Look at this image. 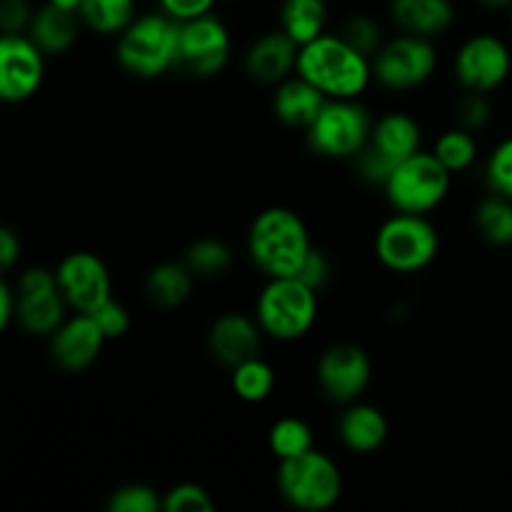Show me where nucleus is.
Listing matches in <instances>:
<instances>
[{
    "label": "nucleus",
    "mask_w": 512,
    "mask_h": 512,
    "mask_svg": "<svg viewBox=\"0 0 512 512\" xmlns=\"http://www.w3.org/2000/svg\"><path fill=\"white\" fill-rule=\"evenodd\" d=\"M298 75L315 85L325 98H358L373 78V63L358 53L340 35L323 33L313 43L303 45L298 55Z\"/></svg>",
    "instance_id": "nucleus-1"
},
{
    "label": "nucleus",
    "mask_w": 512,
    "mask_h": 512,
    "mask_svg": "<svg viewBox=\"0 0 512 512\" xmlns=\"http://www.w3.org/2000/svg\"><path fill=\"white\" fill-rule=\"evenodd\" d=\"M313 250L303 218L288 208H268L253 220L248 255L268 278H293Z\"/></svg>",
    "instance_id": "nucleus-2"
},
{
    "label": "nucleus",
    "mask_w": 512,
    "mask_h": 512,
    "mask_svg": "<svg viewBox=\"0 0 512 512\" xmlns=\"http://www.w3.org/2000/svg\"><path fill=\"white\" fill-rule=\"evenodd\" d=\"M180 23L168 13H150L135 18L120 33L118 63L135 78L153 80L178 68Z\"/></svg>",
    "instance_id": "nucleus-3"
},
{
    "label": "nucleus",
    "mask_w": 512,
    "mask_h": 512,
    "mask_svg": "<svg viewBox=\"0 0 512 512\" xmlns=\"http://www.w3.org/2000/svg\"><path fill=\"white\" fill-rule=\"evenodd\" d=\"M260 328L275 340H298L318 318V293L305 285L298 275L293 278H268L255 308Z\"/></svg>",
    "instance_id": "nucleus-4"
},
{
    "label": "nucleus",
    "mask_w": 512,
    "mask_h": 512,
    "mask_svg": "<svg viewBox=\"0 0 512 512\" xmlns=\"http://www.w3.org/2000/svg\"><path fill=\"white\" fill-rule=\"evenodd\" d=\"M278 490L295 510L323 512L340 500L343 475L333 458L313 448L298 458L280 460Z\"/></svg>",
    "instance_id": "nucleus-5"
},
{
    "label": "nucleus",
    "mask_w": 512,
    "mask_h": 512,
    "mask_svg": "<svg viewBox=\"0 0 512 512\" xmlns=\"http://www.w3.org/2000/svg\"><path fill=\"white\" fill-rule=\"evenodd\" d=\"M438 230L425 215L398 213L380 225L375 255L393 273H418L438 255Z\"/></svg>",
    "instance_id": "nucleus-6"
},
{
    "label": "nucleus",
    "mask_w": 512,
    "mask_h": 512,
    "mask_svg": "<svg viewBox=\"0 0 512 512\" xmlns=\"http://www.w3.org/2000/svg\"><path fill=\"white\" fill-rule=\"evenodd\" d=\"M450 170L435 153H415L393 170L383 185L390 205L398 213L425 215L438 208L450 190Z\"/></svg>",
    "instance_id": "nucleus-7"
},
{
    "label": "nucleus",
    "mask_w": 512,
    "mask_h": 512,
    "mask_svg": "<svg viewBox=\"0 0 512 512\" xmlns=\"http://www.w3.org/2000/svg\"><path fill=\"white\" fill-rule=\"evenodd\" d=\"M373 125L358 98L328 100L308 128V145L323 158H358L368 145Z\"/></svg>",
    "instance_id": "nucleus-8"
},
{
    "label": "nucleus",
    "mask_w": 512,
    "mask_h": 512,
    "mask_svg": "<svg viewBox=\"0 0 512 512\" xmlns=\"http://www.w3.org/2000/svg\"><path fill=\"white\" fill-rule=\"evenodd\" d=\"M420 125L405 113H388L373 125L368 145L358 153L360 178L373 185H385L393 170L410 155L420 153Z\"/></svg>",
    "instance_id": "nucleus-9"
},
{
    "label": "nucleus",
    "mask_w": 512,
    "mask_h": 512,
    "mask_svg": "<svg viewBox=\"0 0 512 512\" xmlns=\"http://www.w3.org/2000/svg\"><path fill=\"white\" fill-rule=\"evenodd\" d=\"M438 65V53L430 38L403 33L383 43L373 55V75L383 88L410 90L423 85Z\"/></svg>",
    "instance_id": "nucleus-10"
},
{
    "label": "nucleus",
    "mask_w": 512,
    "mask_h": 512,
    "mask_svg": "<svg viewBox=\"0 0 512 512\" xmlns=\"http://www.w3.org/2000/svg\"><path fill=\"white\" fill-rule=\"evenodd\" d=\"M18 313L15 320L28 335H53L65 323V303L58 275L45 268H28L15 283Z\"/></svg>",
    "instance_id": "nucleus-11"
},
{
    "label": "nucleus",
    "mask_w": 512,
    "mask_h": 512,
    "mask_svg": "<svg viewBox=\"0 0 512 512\" xmlns=\"http://www.w3.org/2000/svg\"><path fill=\"white\" fill-rule=\"evenodd\" d=\"M230 58V33L213 13L180 23L178 68L193 78H213Z\"/></svg>",
    "instance_id": "nucleus-12"
},
{
    "label": "nucleus",
    "mask_w": 512,
    "mask_h": 512,
    "mask_svg": "<svg viewBox=\"0 0 512 512\" xmlns=\"http://www.w3.org/2000/svg\"><path fill=\"white\" fill-rule=\"evenodd\" d=\"M45 75V53L30 35L5 33L0 38V98L23 103L38 93Z\"/></svg>",
    "instance_id": "nucleus-13"
},
{
    "label": "nucleus",
    "mask_w": 512,
    "mask_h": 512,
    "mask_svg": "<svg viewBox=\"0 0 512 512\" xmlns=\"http://www.w3.org/2000/svg\"><path fill=\"white\" fill-rule=\"evenodd\" d=\"M60 293L75 313H95L113 298L108 265L93 253H70L55 268Z\"/></svg>",
    "instance_id": "nucleus-14"
},
{
    "label": "nucleus",
    "mask_w": 512,
    "mask_h": 512,
    "mask_svg": "<svg viewBox=\"0 0 512 512\" xmlns=\"http://www.w3.org/2000/svg\"><path fill=\"white\" fill-rule=\"evenodd\" d=\"M318 383L323 388L325 398L333 403L350 405L365 393L373 375L368 353L353 343L330 345L318 360Z\"/></svg>",
    "instance_id": "nucleus-15"
},
{
    "label": "nucleus",
    "mask_w": 512,
    "mask_h": 512,
    "mask_svg": "<svg viewBox=\"0 0 512 512\" xmlns=\"http://www.w3.org/2000/svg\"><path fill=\"white\" fill-rule=\"evenodd\" d=\"M512 58L508 45L495 35H473L455 55V75L465 90L490 93L508 80Z\"/></svg>",
    "instance_id": "nucleus-16"
},
{
    "label": "nucleus",
    "mask_w": 512,
    "mask_h": 512,
    "mask_svg": "<svg viewBox=\"0 0 512 512\" xmlns=\"http://www.w3.org/2000/svg\"><path fill=\"white\" fill-rule=\"evenodd\" d=\"M105 333L90 313H75L50 335V355L58 368L80 373L98 360L105 345Z\"/></svg>",
    "instance_id": "nucleus-17"
},
{
    "label": "nucleus",
    "mask_w": 512,
    "mask_h": 512,
    "mask_svg": "<svg viewBox=\"0 0 512 512\" xmlns=\"http://www.w3.org/2000/svg\"><path fill=\"white\" fill-rule=\"evenodd\" d=\"M260 323L245 318L240 313L220 315L208 333V348L213 358L225 368H238L245 360L260 358L263 348V335H260Z\"/></svg>",
    "instance_id": "nucleus-18"
},
{
    "label": "nucleus",
    "mask_w": 512,
    "mask_h": 512,
    "mask_svg": "<svg viewBox=\"0 0 512 512\" xmlns=\"http://www.w3.org/2000/svg\"><path fill=\"white\" fill-rule=\"evenodd\" d=\"M298 55L300 45L285 30H275L250 45L245 55V70L255 83L280 85L290 78L293 70H298Z\"/></svg>",
    "instance_id": "nucleus-19"
},
{
    "label": "nucleus",
    "mask_w": 512,
    "mask_h": 512,
    "mask_svg": "<svg viewBox=\"0 0 512 512\" xmlns=\"http://www.w3.org/2000/svg\"><path fill=\"white\" fill-rule=\"evenodd\" d=\"M328 100L330 98H325L310 80L298 75V78H288L278 85L273 95V113L290 128L308 130Z\"/></svg>",
    "instance_id": "nucleus-20"
},
{
    "label": "nucleus",
    "mask_w": 512,
    "mask_h": 512,
    "mask_svg": "<svg viewBox=\"0 0 512 512\" xmlns=\"http://www.w3.org/2000/svg\"><path fill=\"white\" fill-rule=\"evenodd\" d=\"M338 435L353 453H375L388 438V420L375 405L350 403V408L340 415Z\"/></svg>",
    "instance_id": "nucleus-21"
},
{
    "label": "nucleus",
    "mask_w": 512,
    "mask_h": 512,
    "mask_svg": "<svg viewBox=\"0 0 512 512\" xmlns=\"http://www.w3.org/2000/svg\"><path fill=\"white\" fill-rule=\"evenodd\" d=\"M393 20L403 33L435 38L453 25L455 8L450 0H393Z\"/></svg>",
    "instance_id": "nucleus-22"
},
{
    "label": "nucleus",
    "mask_w": 512,
    "mask_h": 512,
    "mask_svg": "<svg viewBox=\"0 0 512 512\" xmlns=\"http://www.w3.org/2000/svg\"><path fill=\"white\" fill-rule=\"evenodd\" d=\"M80 23L83 20H80L75 10H65L53 3H45L43 8L35 10L28 35L45 55H58L65 53L75 43Z\"/></svg>",
    "instance_id": "nucleus-23"
},
{
    "label": "nucleus",
    "mask_w": 512,
    "mask_h": 512,
    "mask_svg": "<svg viewBox=\"0 0 512 512\" xmlns=\"http://www.w3.org/2000/svg\"><path fill=\"white\" fill-rule=\"evenodd\" d=\"M193 293V273L185 263H160L145 278V295L155 308H178Z\"/></svg>",
    "instance_id": "nucleus-24"
},
{
    "label": "nucleus",
    "mask_w": 512,
    "mask_h": 512,
    "mask_svg": "<svg viewBox=\"0 0 512 512\" xmlns=\"http://www.w3.org/2000/svg\"><path fill=\"white\" fill-rule=\"evenodd\" d=\"M325 23H328L325 0H283L280 5V30H285L300 48L320 38L325 33Z\"/></svg>",
    "instance_id": "nucleus-25"
},
{
    "label": "nucleus",
    "mask_w": 512,
    "mask_h": 512,
    "mask_svg": "<svg viewBox=\"0 0 512 512\" xmlns=\"http://www.w3.org/2000/svg\"><path fill=\"white\" fill-rule=\"evenodd\" d=\"M78 15L93 33L120 35L135 20V0H83Z\"/></svg>",
    "instance_id": "nucleus-26"
},
{
    "label": "nucleus",
    "mask_w": 512,
    "mask_h": 512,
    "mask_svg": "<svg viewBox=\"0 0 512 512\" xmlns=\"http://www.w3.org/2000/svg\"><path fill=\"white\" fill-rule=\"evenodd\" d=\"M235 395L245 403H263L270 398L275 388V370L263 358H253L233 368L230 375Z\"/></svg>",
    "instance_id": "nucleus-27"
},
{
    "label": "nucleus",
    "mask_w": 512,
    "mask_h": 512,
    "mask_svg": "<svg viewBox=\"0 0 512 512\" xmlns=\"http://www.w3.org/2000/svg\"><path fill=\"white\" fill-rule=\"evenodd\" d=\"M480 235L493 245L512 243V200L505 195H488L475 210Z\"/></svg>",
    "instance_id": "nucleus-28"
},
{
    "label": "nucleus",
    "mask_w": 512,
    "mask_h": 512,
    "mask_svg": "<svg viewBox=\"0 0 512 512\" xmlns=\"http://www.w3.org/2000/svg\"><path fill=\"white\" fill-rule=\"evenodd\" d=\"M185 265L190 268V273L198 275V278L203 280L220 278V275L228 273L230 265H233V250H230L223 240H195L188 248V253H185Z\"/></svg>",
    "instance_id": "nucleus-29"
},
{
    "label": "nucleus",
    "mask_w": 512,
    "mask_h": 512,
    "mask_svg": "<svg viewBox=\"0 0 512 512\" xmlns=\"http://www.w3.org/2000/svg\"><path fill=\"white\" fill-rule=\"evenodd\" d=\"M270 453L278 460L298 458V455L313 450V430L300 418H283L270 428L268 435Z\"/></svg>",
    "instance_id": "nucleus-30"
},
{
    "label": "nucleus",
    "mask_w": 512,
    "mask_h": 512,
    "mask_svg": "<svg viewBox=\"0 0 512 512\" xmlns=\"http://www.w3.org/2000/svg\"><path fill=\"white\" fill-rule=\"evenodd\" d=\"M433 153L438 155V160L450 170V173L468 170L470 165L475 163V158H478V143H475L473 138V130H448V133H443L435 140Z\"/></svg>",
    "instance_id": "nucleus-31"
},
{
    "label": "nucleus",
    "mask_w": 512,
    "mask_h": 512,
    "mask_svg": "<svg viewBox=\"0 0 512 512\" xmlns=\"http://www.w3.org/2000/svg\"><path fill=\"white\" fill-rule=\"evenodd\" d=\"M160 508H163L160 495L143 483L123 485L108 498L110 512H158Z\"/></svg>",
    "instance_id": "nucleus-32"
},
{
    "label": "nucleus",
    "mask_w": 512,
    "mask_h": 512,
    "mask_svg": "<svg viewBox=\"0 0 512 512\" xmlns=\"http://www.w3.org/2000/svg\"><path fill=\"white\" fill-rule=\"evenodd\" d=\"M340 38L348 45H353L358 53L373 58L380 48H383V33H380L378 23L368 15H350L343 23V30H340Z\"/></svg>",
    "instance_id": "nucleus-33"
},
{
    "label": "nucleus",
    "mask_w": 512,
    "mask_h": 512,
    "mask_svg": "<svg viewBox=\"0 0 512 512\" xmlns=\"http://www.w3.org/2000/svg\"><path fill=\"white\" fill-rule=\"evenodd\" d=\"M165 512H213L215 503L205 488L195 483H180L163 498Z\"/></svg>",
    "instance_id": "nucleus-34"
},
{
    "label": "nucleus",
    "mask_w": 512,
    "mask_h": 512,
    "mask_svg": "<svg viewBox=\"0 0 512 512\" xmlns=\"http://www.w3.org/2000/svg\"><path fill=\"white\" fill-rule=\"evenodd\" d=\"M485 178L493 193L505 195L512 200V138L503 140L498 148L490 153L485 165Z\"/></svg>",
    "instance_id": "nucleus-35"
},
{
    "label": "nucleus",
    "mask_w": 512,
    "mask_h": 512,
    "mask_svg": "<svg viewBox=\"0 0 512 512\" xmlns=\"http://www.w3.org/2000/svg\"><path fill=\"white\" fill-rule=\"evenodd\" d=\"M485 95L488 93H473V90H468V95L460 100L458 120L465 130L485 128L490 123V118H493V108H490Z\"/></svg>",
    "instance_id": "nucleus-36"
},
{
    "label": "nucleus",
    "mask_w": 512,
    "mask_h": 512,
    "mask_svg": "<svg viewBox=\"0 0 512 512\" xmlns=\"http://www.w3.org/2000/svg\"><path fill=\"white\" fill-rule=\"evenodd\" d=\"M90 315L98 320L100 330H103L105 338H108V340L123 338V335L128 333V328H130V313L125 310V305L115 303L113 298H110L108 303L100 305V308L95 310V313H90Z\"/></svg>",
    "instance_id": "nucleus-37"
},
{
    "label": "nucleus",
    "mask_w": 512,
    "mask_h": 512,
    "mask_svg": "<svg viewBox=\"0 0 512 512\" xmlns=\"http://www.w3.org/2000/svg\"><path fill=\"white\" fill-rule=\"evenodd\" d=\"M330 273H333V265H330L328 255H325L323 250L313 248L308 253V258H305V263H303V268H300L298 278L303 280L305 285H310L315 293H320V290L328 285Z\"/></svg>",
    "instance_id": "nucleus-38"
},
{
    "label": "nucleus",
    "mask_w": 512,
    "mask_h": 512,
    "mask_svg": "<svg viewBox=\"0 0 512 512\" xmlns=\"http://www.w3.org/2000/svg\"><path fill=\"white\" fill-rule=\"evenodd\" d=\"M33 8L28 0H0V28L5 33H23L30 28L33 20Z\"/></svg>",
    "instance_id": "nucleus-39"
},
{
    "label": "nucleus",
    "mask_w": 512,
    "mask_h": 512,
    "mask_svg": "<svg viewBox=\"0 0 512 512\" xmlns=\"http://www.w3.org/2000/svg\"><path fill=\"white\" fill-rule=\"evenodd\" d=\"M158 3L163 13H168L178 23H185V20L208 15L213 10L215 0H158Z\"/></svg>",
    "instance_id": "nucleus-40"
},
{
    "label": "nucleus",
    "mask_w": 512,
    "mask_h": 512,
    "mask_svg": "<svg viewBox=\"0 0 512 512\" xmlns=\"http://www.w3.org/2000/svg\"><path fill=\"white\" fill-rule=\"evenodd\" d=\"M20 258V238L15 230H0V268H13L15 260Z\"/></svg>",
    "instance_id": "nucleus-41"
},
{
    "label": "nucleus",
    "mask_w": 512,
    "mask_h": 512,
    "mask_svg": "<svg viewBox=\"0 0 512 512\" xmlns=\"http://www.w3.org/2000/svg\"><path fill=\"white\" fill-rule=\"evenodd\" d=\"M15 313H18V293L8 283H3L0 285V330L8 328Z\"/></svg>",
    "instance_id": "nucleus-42"
},
{
    "label": "nucleus",
    "mask_w": 512,
    "mask_h": 512,
    "mask_svg": "<svg viewBox=\"0 0 512 512\" xmlns=\"http://www.w3.org/2000/svg\"><path fill=\"white\" fill-rule=\"evenodd\" d=\"M48 3L58 5V8H65V10H75V13H78L80 5H83V0H48Z\"/></svg>",
    "instance_id": "nucleus-43"
},
{
    "label": "nucleus",
    "mask_w": 512,
    "mask_h": 512,
    "mask_svg": "<svg viewBox=\"0 0 512 512\" xmlns=\"http://www.w3.org/2000/svg\"><path fill=\"white\" fill-rule=\"evenodd\" d=\"M480 5L490 10H500V8H512V0H478Z\"/></svg>",
    "instance_id": "nucleus-44"
},
{
    "label": "nucleus",
    "mask_w": 512,
    "mask_h": 512,
    "mask_svg": "<svg viewBox=\"0 0 512 512\" xmlns=\"http://www.w3.org/2000/svg\"><path fill=\"white\" fill-rule=\"evenodd\" d=\"M510 18H512V8H510Z\"/></svg>",
    "instance_id": "nucleus-45"
}]
</instances>
